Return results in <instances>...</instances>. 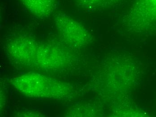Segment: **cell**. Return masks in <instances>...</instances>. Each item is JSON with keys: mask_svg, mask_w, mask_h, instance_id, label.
Wrapping results in <instances>:
<instances>
[{"mask_svg": "<svg viewBox=\"0 0 156 117\" xmlns=\"http://www.w3.org/2000/svg\"><path fill=\"white\" fill-rule=\"evenodd\" d=\"M34 14L45 16L50 14L54 8V0H21Z\"/></svg>", "mask_w": 156, "mask_h": 117, "instance_id": "cell-1", "label": "cell"}]
</instances>
